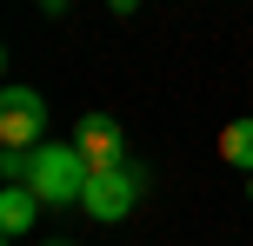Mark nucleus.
Segmentation results:
<instances>
[{"mask_svg": "<svg viewBox=\"0 0 253 246\" xmlns=\"http://www.w3.org/2000/svg\"><path fill=\"white\" fill-rule=\"evenodd\" d=\"M107 7H114V13H133V7H140V0H107Z\"/></svg>", "mask_w": 253, "mask_h": 246, "instance_id": "nucleus-7", "label": "nucleus"}, {"mask_svg": "<svg viewBox=\"0 0 253 246\" xmlns=\"http://www.w3.org/2000/svg\"><path fill=\"white\" fill-rule=\"evenodd\" d=\"M40 246H74V240H40Z\"/></svg>", "mask_w": 253, "mask_h": 246, "instance_id": "nucleus-8", "label": "nucleus"}, {"mask_svg": "<svg viewBox=\"0 0 253 246\" xmlns=\"http://www.w3.org/2000/svg\"><path fill=\"white\" fill-rule=\"evenodd\" d=\"M40 7H60V0H40Z\"/></svg>", "mask_w": 253, "mask_h": 246, "instance_id": "nucleus-10", "label": "nucleus"}, {"mask_svg": "<svg viewBox=\"0 0 253 246\" xmlns=\"http://www.w3.org/2000/svg\"><path fill=\"white\" fill-rule=\"evenodd\" d=\"M40 207H47V200H40L34 186H7V193H0V226H7V240H20Z\"/></svg>", "mask_w": 253, "mask_h": 246, "instance_id": "nucleus-5", "label": "nucleus"}, {"mask_svg": "<svg viewBox=\"0 0 253 246\" xmlns=\"http://www.w3.org/2000/svg\"><path fill=\"white\" fill-rule=\"evenodd\" d=\"M220 160H227V167H240V173H253V113L220 127Z\"/></svg>", "mask_w": 253, "mask_h": 246, "instance_id": "nucleus-6", "label": "nucleus"}, {"mask_svg": "<svg viewBox=\"0 0 253 246\" xmlns=\"http://www.w3.org/2000/svg\"><path fill=\"white\" fill-rule=\"evenodd\" d=\"M87 160H80V146L74 140H47V146H34V173H27V186H34L47 207H80V193H87Z\"/></svg>", "mask_w": 253, "mask_h": 246, "instance_id": "nucleus-1", "label": "nucleus"}, {"mask_svg": "<svg viewBox=\"0 0 253 246\" xmlns=\"http://www.w3.org/2000/svg\"><path fill=\"white\" fill-rule=\"evenodd\" d=\"M74 146H80V160H87L93 173H100V167H120V160H126V133H120V120H114V113H80Z\"/></svg>", "mask_w": 253, "mask_h": 246, "instance_id": "nucleus-4", "label": "nucleus"}, {"mask_svg": "<svg viewBox=\"0 0 253 246\" xmlns=\"http://www.w3.org/2000/svg\"><path fill=\"white\" fill-rule=\"evenodd\" d=\"M0 146H7V153L47 146V100H40L34 87H7L0 93Z\"/></svg>", "mask_w": 253, "mask_h": 246, "instance_id": "nucleus-3", "label": "nucleus"}, {"mask_svg": "<svg viewBox=\"0 0 253 246\" xmlns=\"http://www.w3.org/2000/svg\"><path fill=\"white\" fill-rule=\"evenodd\" d=\"M247 200H253V173H247Z\"/></svg>", "mask_w": 253, "mask_h": 246, "instance_id": "nucleus-9", "label": "nucleus"}, {"mask_svg": "<svg viewBox=\"0 0 253 246\" xmlns=\"http://www.w3.org/2000/svg\"><path fill=\"white\" fill-rule=\"evenodd\" d=\"M140 193H147V173H140L133 160H120V167H100V173H87V193H80V207H87L100 226H120L126 213L140 207Z\"/></svg>", "mask_w": 253, "mask_h": 246, "instance_id": "nucleus-2", "label": "nucleus"}]
</instances>
